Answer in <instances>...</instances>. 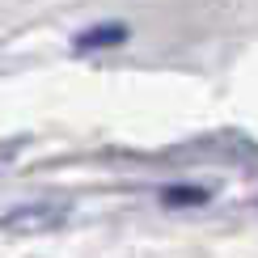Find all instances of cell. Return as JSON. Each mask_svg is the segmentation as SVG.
Returning a JSON list of instances; mask_svg holds the SVG:
<instances>
[{"label":"cell","mask_w":258,"mask_h":258,"mask_svg":"<svg viewBox=\"0 0 258 258\" xmlns=\"http://www.w3.org/2000/svg\"><path fill=\"white\" fill-rule=\"evenodd\" d=\"M123 38V26H110V30H89L81 34V47H110V42Z\"/></svg>","instance_id":"1"}]
</instances>
